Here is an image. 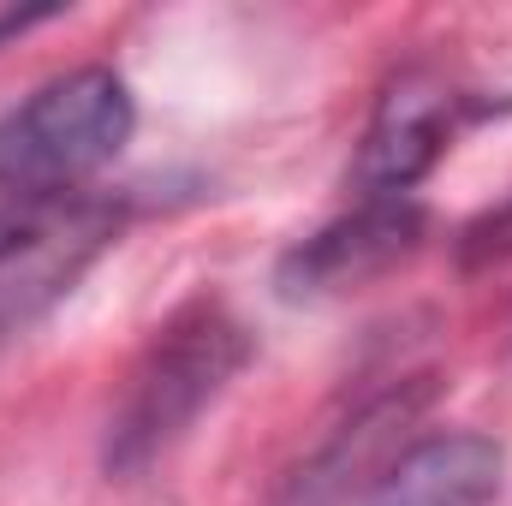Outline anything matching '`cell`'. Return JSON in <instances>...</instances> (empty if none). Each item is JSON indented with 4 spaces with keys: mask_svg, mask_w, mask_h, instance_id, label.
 <instances>
[{
    "mask_svg": "<svg viewBox=\"0 0 512 506\" xmlns=\"http://www.w3.org/2000/svg\"><path fill=\"white\" fill-rule=\"evenodd\" d=\"M256 340L251 328L221 304V298H191L179 304L131 364L126 393L108 417L102 435V471L108 477H143L155 459H167L197 417L245 376Z\"/></svg>",
    "mask_w": 512,
    "mask_h": 506,
    "instance_id": "obj_1",
    "label": "cell"
},
{
    "mask_svg": "<svg viewBox=\"0 0 512 506\" xmlns=\"http://www.w3.org/2000/svg\"><path fill=\"white\" fill-rule=\"evenodd\" d=\"M137 131L131 84L114 66H72L0 120V185L12 197L78 191Z\"/></svg>",
    "mask_w": 512,
    "mask_h": 506,
    "instance_id": "obj_2",
    "label": "cell"
},
{
    "mask_svg": "<svg viewBox=\"0 0 512 506\" xmlns=\"http://www.w3.org/2000/svg\"><path fill=\"white\" fill-rule=\"evenodd\" d=\"M126 233L108 191H36L0 209V340L36 328Z\"/></svg>",
    "mask_w": 512,
    "mask_h": 506,
    "instance_id": "obj_3",
    "label": "cell"
},
{
    "mask_svg": "<svg viewBox=\"0 0 512 506\" xmlns=\"http://www.w3.org/2000/svg\"><path fill=\"white\" fill-rule=\"evenodd\" d=\"M429 393H435L429 376H405L382 387V393H370L346 423H334L316 441V453L304 465H292V477L280 483L274 506H346L358 489H376L382 471L411 447L405 429L423 417Z\"/></svg>",
    "mask_w": 512,
    "mask_h": 506,
    "instance_id": "obj_4",
    "label": "cell"
},
{
    "mask_svg": "<svg viewBox=\"0 0 512 506\" xmlns=\"http://www.w3.org/2000/svg\"><path fill=\"white\" fill-rule=\"evenodd\" d=\"M423 245V209L411 197H364L352 215L328 221L304 245L280 256V298H334L352 286L382 280Z\"/></svg>",
    "mask_w": 512,
    "mask_h": 506,
    "instance_id": "obj_5",
    "label": "cell"
},
{
    "mask_svg": "<svg viewBox=\"0 0 512 506\" xmlns=\"http://www.w3.org/2000/svg\"><path fill=\"white\" fill-rule=\"evenodd\" d=\"M453 108H459V96L435 72H423V66L399 72L382 90L370 126H364L358 161H352V185L364 197H405L447 155Z\"/></svg>",
    "mask_w": 512,
    "mask_h": 506,
    "instance_id": "obj_6",
    "label": "cell"
},
{
    "mask_svg": "<svg viewBox=\"0 0 512 506\" xmlns=\"http://www.w3.org/2000/svg\"><path fill=\"white\" fill-rule=\"evenodd\" d=\"M507 483V447L483 429H435L411 441L364 506H495Z\"/></svg>",
    "mask_w": 512,
    "mask_h": 506,
    "instance_id": "obj_7",
    "label": "cell"
},
{
    "mask_svg": "<svg viewBox=\"0 0 512 506\" xmlns=\"http://www.w3.org/2000/svg\"><path fill=\"white\" fill-rule=\"evenodd\" d=\"M66 6H0V48L12 42V36H24V30H36V24H48V18H60Z\"/></svg>",
    "mask_w": 512,
    "mask_h": 506,
    "instance_id": "obj_8",
    "label": "cell"
}]
</instances>
